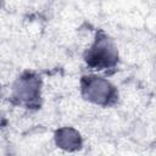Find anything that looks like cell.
<instances>
[{"label":"cell","mask_w":156,"mask_h":156,"mask_svg":"<svg viewBox=\"0 0 156 156\" xmlns=\"http://www.w3.org/2000/svg\"><path fill=\"white\" fill-rule=\"evenodd\" d=\"M117 61V51L111 40L105 35H99L95 44L91 46L87 55V62L89 66L102 69L111 67Z\"/></svg>","instance_id":"cell-1"},{"label":"cell","mask_w":156,"mask_h":156,"mask_svg":"<svg viewBox=\"0 0 156 156\" xmlns=\"http://www.w3.org/2000/svg\"><path fill=\"white\" fill-rule=\"evenodd\" d=\"M83 95L95 104H108L115 95L113 87L99 77H85L83 79Z\"/></svg>","instance_id":"cell-2"},{"label":"cell","mask_w":156,"mask_h":156,"mask_svg":"<svg viewBox=\"0 0 156 156\" xmlns=\"http://www.w3.org/2000/svg\"><path fill=\"white\" fill-rule=\"evenodd\" d=\"M39 94V82L35 77L28 76L21 78L15 87V96L23 102H29L37 99Z\"/></svg>","instance_id":"cell-3"},{"label":"cell","mask_w":156,"mask_h":156,"mask_svg":"<svg viewBox=\"0 0 156 156\" xmlns=\"http://www.w3.org/2000/svg\"><path fill=\"white\" fill-rule=\"evenodd\" d=\"M56 140L61 147H65L68 150L79 147V145H80L79 134L77 132H74L73 129H69V128H65V129L58 130Z\"/></svg>","instance_id":"cell-4"}]
</instances>
